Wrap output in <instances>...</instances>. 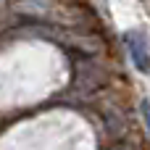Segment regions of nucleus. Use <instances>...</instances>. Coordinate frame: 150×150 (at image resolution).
<instances>
[{
	"label": "nucleus",
	"mask_w": 150,
	"mask_h": 150,
	"mask_svg": "<svg viewBox=\"0 0 150 150\" xmlns=\"http://www.w3.org/2000/svg\"><path fill=\"white\" fill-rule=\"evenodd\" d=\"M127 45H129V53H132V61L140 71H150V50L148 42L140 32H129L127 34Z\"/></svg>",
	"instance_id": "nucleus-1"
},
{
	"label": "nucleus",
	"mask_w": 150,
	"mask_h": 150,
	"mask_svg": "<svg viewBox=\"0 0 150 150\" xmlns=\"http://www.w3.org/2000/svg\"><path fill=\"white\" fill-rule=\"evenodd\" d=\"M142 116H145V124H148V132H150V100H142Z\"/></svg>",
	"instance_id": "nucleus-2"
}]
</instances>
